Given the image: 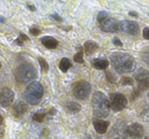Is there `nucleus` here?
I'll list each match as a JSON object with an SVG mask.
<instances>
[{
    "mask_svg": "<svg viewBox=\"0 0 149 139\" xmlns=\"http://www.w3.org/2000/svg\"><path fill=\"white\" fill-rule=\"evenodd\" d=\"M41 43L48 49H54L58 46V41L50 36H45L41 38Z\"/></svg>",
    "mask_w": 149,
    "mask_h": 139,
    "instance_id": "12",
    "label": "nucleus"
},
{
    "mask_svg": "<svg viewBox=\"0 0 149 139\" xmlns=\"http://www.w3.org/2000/svg\"><path fill=\"white\" fill-rule=\"evenodd\" d=\"M138 95H139V90H135V92H133L132 94V99H135Z\"/></svg>",
    "mask_w": 149,
    "mask_h": 139,
    "instance_id": "31",
    "label": "nucleus"
},
{
    "mask_svg": "<svg viewBox=\"0 0 149 139\" xmlns=\"http://www.w3.org/2000/svg\"><path fill=\"white\" fill-rule=\"evenodd\" d=\"M139 82V89L140 90H147L149 89V77L141 80Z\"/></svg>",
    "mask_w": 149,
    "mask_h": 139,
    "instance_id": "19",
    "label": "nucleus"
},
{
    "mask_svg": "<svg viewBox=\"0 0 149 139\" xmlns=\"http://www.w3.org/2000/svg\"><path fill=\"white\" fill-rule=\"evenodd\" d=\"M100 29L103 32H107V33H114V32L120 31V22L116 20L112 19V17H108L102 23H99Z\"/></svg>",
    "mask_w": 149,
    "mask_h": 139,
    "instance_id": "7",
    "label": "nucleus"
},
{
    "mask_svg": "<svg viewBox=\"0 0 149 139\" xmlns=\"http://www.w3.org/2000/svg\"><path fill=\"white\" fill-rule=\"evenodd\" d=\"M40 30L38 29V28H31L30 29V33L32 34V35H34V36H38L40 34Z\"/></svg>",
    "mask_w": 149,
    "mask_h": 139,
    "instance_id": "26",
    "label": "nucleus"
},
{
    "mask_svg": "<svg viewBox=\"0 0 149 139\" xmlns=\"http://www.w3.org/2000/svg\"><path fill=\"white\" fill-rule=\"evenodd\" d=\"M74 60L76 62H79V64H82V62L84 61V59H83V51H79L78 52L76 55L74 56Z\"/></svg>",
    "mask_w": 149,
    "mask_h": 139,
    "instance_id": "23",
    "label": "nucleus"
},
{
    "mask_svg": "<svg viewBox=\"0 0 149 139\" xmlns=\"http://www.w3.org/2000/svg\"><path fill=\"white\" fill-rule=\"evenodd\" d=\"M70 66H72V64H70V59H68V58L64 57V58H62V59L60 60V62H59L60 71L66 72V71H68V68H70Z\"/></svg>",
    "mask_w": 149,
    "mask_h": 139,
    "instance_id": "17",
    "label": "nucleus"
},
{
    "mask_svg": "<svg viewBox=\"0 0 149 139\" xmlns=\"http://www.w3.org/2000/svg\"><path fill=\"white\" fill-rule=\"evenodd\" d=\"M84 48H85V51L87 54H92L93 52H95L98 49V44L94 41H86L84 44Z\"/></svg>",
    "mask_w": 149,
    "mask_h": 139,
    "instance_id": "14",
    "label": "nucleus"
},
{
    "mask_svg": "<svg viewBox=\"0 0 149 139\" xmlns=\"http://www.w3.org/2000/svg\"><path fill=\"white\" fill-rule=\"evenodd\" d=\"M87 137H88V139H92V138H91V136H87Z\"/></svg>",
    "mask_w": 149,
    "mask_h": 139,
    "instance_id": "37",
    "label": "nucleus"
},
{
    "mask_svg": "<svg viewBox=\"0 0 149 139\" xmlns=\"http://www.w3.org/2000/svg\"><path fill=\"white\" fill-rule=\"evenodd\" d=\"M148 15H149V13H148Z\"/></svg>",
    "mask_w": 149,
    "mask_h": 139,
    "instance_id": "42",
    "label": "nucleus"
},
{
    "mask_svg": "<svg viewBox=\"0 0 149 139\" xmlns=\"http://www.w3.org/2000/svg\"><path fill=\"white\" fill-rule=\"evenodd\" d=\"M142 59L144 62H146L147 64H149V48L145 49L142 53Z\"/></svg>",
    "mask_w": 149,
    "mask_h": 139,
    "instance_id": "24",
    "label": "nucleus"
},
{
    "mask_svg": "<svg viewBox=\"0 0 149 139\" xmlns=\"http://www.w3.org/2000/svg\"><path fill=\"white\" fill-rule=\"evenodd\" d=\"M92 64L95 68L97 70H105L108 66L109 62H108L107 59L105 58H95V59L92 61Z\"/></svg>",
    "mask_w": 149,
    "mask_h": 139,
    "instance_id": "13",
    "label": "nucleus"
},
{
    "mask_svg": "<svg viewBox=\"0 0 149 139\" xmlns=\"http://www.w3.org/2000/svg\"><path fill=\"white\" fill-rule=\"evenodd\" d=\"M112 42H113V44H114V45H116V46H123L122 41H120V40L118 39V38H113Z\"/></svg>",
    "mask_w": 149,
    "mask_h": 139,
    "instance_id": "28",
    "label": "nucleus"
},
{
    "mask_svg": "<svg viewBox=\"0 0 149 139\" xmlns=\"http://www.w3.org/2000/svg\"><path fill=\"white\" fill-rule=\"evenodd\" d=\"M91 91V85L87 81H79L74 84L72 93L78 99H86Z\"/></svg>",
    "mask_w": 149,
    "mask_h": 139,
    "instance_id": "5",
    "label": "nucleus"
},
{
    "mask_svg": "<svg viewBox=\"0 0 149 139\" xmlns=\"http://www.w3.org/2000/svg\"><path fill=\"white\" fill-rule=\"evenodd\" d=\"M127 98L120 93H114L110 96V108L114 112H120L127 106Z\"/></svg>",
    "mask_w": 149,
    "mask_h": 139,
    "instance_id": "6",
    "label": "nucleus"
},
{
    "mask_svg": "<svg viewBox=\"0 0 149 139\" xmlns=\"http://www.w3.org/2000/svg\"><path fill=\"white\" fill-rule=\"evenodd\" d=\"M19 39H21L22 41H27V40H29V37L24 35V34H19Z\"/></svg>",
    "mask_w": 149,
    "mask_h": 139,
    "instance_id": "29",
    "label": "nucleus"
},
{
    "mask_svg": "<svg viewBox=\"0 0 149 139\" xmlns=\"http://www.w3.org/2000/svg\"><path fill=\"white\" fill-rule=\"evenodd\" d=\"M49 114H50V115H54V114H55V110H54V108H52V110H50Z\"/></svg>",
    "mask_w": 149,
    "mask_h": 139,
    "instance_id": "34",
    "label": "nucleus"
},
{
    "mask_svg": "<svg viewBox=\"0 0 149 139\" xmlns=\"http://www.w3.org/2000/svg\"><path fill=\"white\" fill-rule=\"evenodd\" d=\"M110 59L114 70L120 74L129 73L135 68V59L129 53L114 52L110 56Z\"/></svg>",
    "mask_w": 149,
    "mask_h": 139,
    "instance_id": "1",
    "label": "nucleus"
},
{
    "mask_svg": "<svg viewBox=\"0 0 149 139\" xmlns=\"http://www.w3.org/2000/svg\"><path fill=\"white\" fill-rule=\"evenodd\" d=\"M51 17H53L54 20H56V21H58V22H61V21H62V19H61V17H60L58 15H52Z\"/></svg>",
    "mask_w": 149,
    "mask_h": 139,
    "instance_id": "30",
    "label": "nucleus"
},
{
    "mask_svg": "<svg viewBox=\"0 0 149 139\" xmlns=\"http://www.w3.org/2000/svg\"><path fill=\"white\" fill-rule=\"evenodd\" d=\"M0 68H1V64H0Z\"/></svg>",
    "mask_w": 149,
    "mask_h": 139,
    "instance_id": "39",
    "label": "nucleus"
},
{
    "mask_svg": "<svg viewBox=\"0 0 149 139\" xmlns=\"http://www.w3.org/2000/svg\"><path fill=\"white\" fill-rule=\"evenodd\" d=\"M15 99V93L9 88H2L0 90V105L1 106H9L13 102Z\"/></svg>",
    "mask_w": 149,
    "mask_h": 139,
    "instance_id": "8",
    "label": "nucleus"
},
{
    "mask_svg": "<svg viewBox=\"0 0 149 139\" xmlns=\"http://www.w3.org/2000/svg\"><path fill=\"white\" fill-rule=\"evenodd\" d=\"M144 133V129L140 124H132L126 129V135L130 139H141Z\"/></svg>",
    "mask_w": 149,
    "mask_h": 139,
    "instance_id": "9",
    "label": "nucleus"
},
{
    "mask_svg": "<svg viewBox=\"0 0 149 139\" xmlns=\"http://www.w3.org/2000/svg\"><path fill=\"white\" fill-rule=\"evenodd\" d=\"M120 31H123L129 35H136L139 32V25L133 21L120 22Z\"/></svg>",
    "mask_w": 149,
    "mask_h": 139,
    "instance_id": "10",
    "label": "nucleus"
},
{
    "mask_svg": "<svg viewBox=\"0 0 149 139\" xmlns=\"http://www.w3.org/2000/svg\"><path fill=\"white\" fill-rule=\"evenodd\" d=\"M129 15H130L131 17H138V13H135V11H130V13H129Z\"/></svg>",
    "mask_w": 149,
    "mask_h": 139,
    "instance_id": "32",
    "label": "nucleus"
},
{
    "mask_svg": "<svg viewBox=\"0 0 149 139\" xmlns=\"http://www.w3.org/2000/svg\"><path fill=\"white\" fill-rule=\"evenodd\" d=\"M93 114L97 118H105L109 114L110 101L102 92H95L92 98Z\"/></svg>",
    "mask_w": 149,
    "mask_h": 139,
    "instance_id": "2",
    "label": "nucleus"
},
{
    "mask_svg": "<svg viewBox=\"0 0 149 139\" xmlns=\"http://www.w3.org/2000/svg\"><path fill=\"white\" fill-rule=\"evenodd\" d=\"M15 77L21 83H30L37 78V70L30 64H23L17 68Z\"/></svg>",
    "mask_w": 149,
    "mask_h": 139,
    "instance_id": "3",
    "label": "nucleus"
},
{
    "mask_svg": "<svg viewBox=\"0 0 149 139\" xmlns=\"http://www.w3.org/2000/svg\"><path fill=\"white\" fill-rule=\"evenodd\" d=\"M145 139H149V138H148V137H146V138H145Z\"/></svg>",
    "mask_w": 149,
    "mask_h": 139,
    "instance_id": "38",
    "label": "nucleus"
},
{
    "mask_svg": "<svg viewBox=\"0 0 149 139\" xmlns=\"http://www.w3.org/2000/svg\"><path fill=\"white\" fill-rule=\"evenodd\" d=\"M116 139H118V138H116Z\"/></svg>",
    "mask_w": 149,
    "mask_h": 139,
    "instance_id": "41",
    "label": "nucleus"
},
{
    "mask_svg": "<svg viewBox=\"0 0 149 139\" xmlns=\"http://www.w3.org/2000/svg\"><path fill=\"white\" fill-rule=\"evenodd\" d=\"M120 83H122L123 85H132V84H133V79H131V78H129V77H125V78H123V79H122Z\"/></svg>",
    "mask_w": 149,
    "mask_h": 139,
    "instance_id": "25",
    "label": "nucleus"
},
{
    "mask_svg": "<svg viewBox=\"0 0 149 139\" xmlns=\"http://www.w3.org/2000/svg\"><path fill=\"white\" fill-rule=\"evenodd\" d=\"M93 126L97 133H99V134H104V133L107 131V128H108V126H109V123H108L107 121L94 120Z\"/></svg>",
    "mask_w": 149,
    "mask_h": 139,
    "instance_id": "11",
    "label": "nucleus"
},
{
    "mask_svg": "<svg viewBox=\"0 0 149 139\" xmlns=\"http://www.w3.org/2000/svg\"><path fill=\"white\" fill-rule=\"evenodd\" d=\"M28 110V106L26 103L24 102H19L17 105L15 106V114L17 116H21V115H24Z\"/></svg>",
    "mask_w": 149,
    "mask_h": 139,
    "instance_id": "15",
    "label": "nucleus"
},
{
    "mask_svg": "<svg viewBox=\"0 0 149 139\" xmlns=\"http://www.w3.org/2000/svg\"><path fill=\"white\" fill-rule=\"evenodd\" d=\"M66 108L70 112H72V114H76V112H80L81 110V105L77 102H74V101H70L66 104Z\"/></svg>",
    "mask_w": 149,
    "mask_h": 139,
    "instance_id": "16",
    "label": "nucleus"
},
{
    "mask_svg": "<svg viewBox=\"0 0 149 139\" xmlns=\"http://www.w3.org/2000/svg\"><path fill=\"white\" fill-rule=\"evenodd\" d=\"M28 6H29L30 10H33V11H35V10H36V7L34 6V5H28Z\"/></svg>",
    "mask_w": 149,
    "mask_h": 139,
    "instance_id": "33",
    "label": "nucleus"
},
{
    "mask_svg": "<svg viewBox=\"0 0 149 139\" xmlns=\"http://www.w3.org/2000/svg\"><path fill=\"white\" fill-rule=\"evenodd\" d=\"M44 94L43 86L39 82H32L25 90V98L30 104H37L40 102Z\"/></svg>",
    "mask_w": 149,
    "mask_h": 139,
    "instance_id": "4",
    "label": "nucleus"
},
{
    "mask_svg": "<svg viewBox=\"0 0 149 139\" xmlns=\"http://www.w3.org/2000/svg\"><path fill=\"white\" fill-rule=\"evenodd\" d=\"M143 37H144V39L149 40V28H144V30H143Z\"/></svg>",
    "mask_w": 149,
    "mask_h": 139,
    "instance_id": "27",
    "label": "nucleus"
},
{
    "mask_svg": "<svg viewBox=\"0 0 149 139\" xmlns=\"http://www.w3.org/2000/svg\"><path fill=\"white\" fill-rule=\"evenodd\" d=\"M149 75V73L146 71V70H144V68H139L138 71L135 73V79L138 80V81H141V80L145 79V78H147Z\"/></svg>",
    "mask_w": 149,
    "mask_h": 139,
    "instance_id": "18",
    "label": "nucleus"
},
{
    "mask_svg": "<svg viewBox=\"0 0 149 139\" xmlns=\"http://www.w3.org/2000/svg\"><path fill=\"white\" fill-rule=\"evenodd\" d=\"M148 97H149V94H148Z\"/></svg>",
    "mask_w": 149,
    "mask_h": 139,
    "instance_id": "40",
    "label": "nucleus"
},
{
    "mask_svg": "<svg viewBox=\"0 0 149 139\" xmlns=\"http://www.w3.org/2000/svg\"><path fill=\"white\" fill-rule=\"evenodd\" d=\"M2 123H3V118H2V116H0V126H1Z\"/></svg>",
    "mask_w": 149,
    "mask_h": 139,
    "instance_id": "35",
    "label": "nucleus"
},
{
    "mask_svg": "<svg viewBox=\"0 0 149 139\" xmlns=\"http://www.w3.org/2000/svg\"><path fill=\"white\" fill-rule=\"evenodd\" d=\"M0 22H1V23H3V22H4V19H3V17H0Z\"/></svg>",
    "mask_w": 149,
    "mask_h": 139,
    "instance_id": "36",
    "label": "nucleus"
},
{
    "mask_svg": "<svg viewBox=\"0 0 149 139\" xmlns=\"http://www.w3.org/2000/svg\"><path fill=\"white\" fill-rule=\"evenodd\" d=\"M45 118H46V114L43 112H38L33 116V120L36 121V122H40V123L43 122V121L45 120Z\"/></svg>",
    "mask_w": 149,
    "mask_h": 139,
    "instance_id": "20",
    "label": "nucleus"
},
{
    "mask_svg": "<svg viewBox=\"0 0 149 139\" xmlns=\"http://www.w3.org/2000/svg\"><path fill=\"white\" fill-rule=\"evenodd\" d=\"M108 13H106V11H100L99 13L97 15V21L99 22V23H102L103 21H105L106 19H108Z\"/></svg>",
    "mask_w": 149,
    "mask_h": 139,
    "instance_id": "21",
    "label": "nucleus"
},
{
    "mask_svg": "<svg viewBox=\"0 0 149 139\" xmlns=\"http://www.w3.org/2000/svg\"><path fill=\"white\" fill-rule=\"evenodd\" d=\"M39 64H40V66H41V68H42V71H43V72L48 71L49 66H48L47 61H46L43 57H39Z\"/></svg>",
    "mask_w": 149,
    "mask_h": 139,
    "instance_id": "22",
    "label": "nucleus"
}]
</instances>
